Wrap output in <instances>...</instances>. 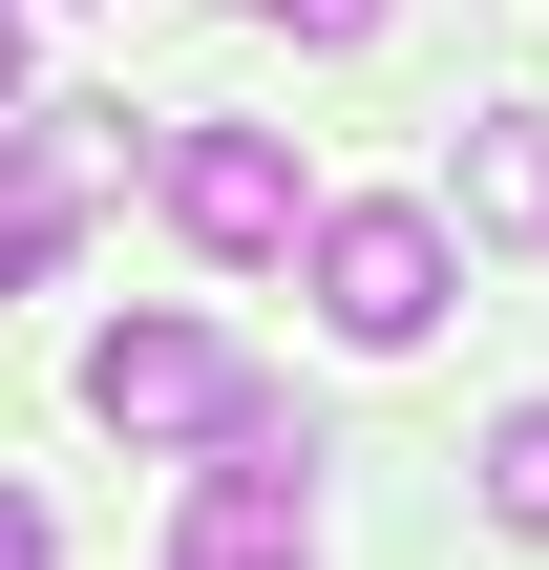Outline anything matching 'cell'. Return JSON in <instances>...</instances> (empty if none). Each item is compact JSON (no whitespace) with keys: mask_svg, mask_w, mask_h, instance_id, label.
<instances>
[{"mask_svg":"<svg viewBox=\"0 0 549 570\" xmlns=\"http://www.w3.org/2000/svg\"><path fill=\"white\" fill-rule=\"evenodd\" d=\"M127 148H148L127 106H42V148H21V190H42V212H85V190H127Z\"/></svg>","mask_w":549,"mask_h":570,"instance_id":"obj_5","label":"cell"},{"mask_svg":"<svg viewBox=\"0 0 549 570\" xmlns=\"http://www.w3.org/2000/svg\"><path fill=\"white\" fill-rule=\"evenodd\" d=\"M465 233H549V106H465Z\"/></svg>","mask_w":549,"mask_h":570,"instance_id":"obj_4","label":"cell"},{"mask_svg":"<svg viewBox=\"0 0 549 570\" xmlns=\"http://www.w3.org/2000/svg\"><path fill=\"white\" fill-rule=\"evenodd\" d=\"M42 254H63V212H42V190H21V169H0V296H21V275H42Z\"/></svg>","mask_w":549,"mask_h":570,"instance_id":"obj_8","label":"cell"},{"mask_svg":"<svg viewBox=\"0 0 549 570\" xmlns=\"http://www.w3.org/2000/svg\"><path fill=\"white\" fill-rule=\"evenodd\" d=\"M169 570H317V529H254V508H212V487H190V529H169Z\"/></svg>","mask_w":549,"mask_h":570,"instance_id":"obj_7","label":"cell"},{"mask_svg":"<svg viewBox=\"0 0 549 570\" xmlns=\"http://www.w3.org/2000/svg\"><path fill=\"white\" fill-rule=\"evenodd\" d=\"M148 190H169V233H190V254H233V275L317 233V190H296V127H212V106H190V127H148Z\"/></svg>","mask_w":549,"mask_h":570,"instance_id":"obj_2","label":"cell"},{"mask_svg":"<svg viewBox=\"0 0 549 570\" xmlns=\"http://www.w3.org/2000/svg\"><path fill=\"white\" fill-rule=\"evenodd\" d=\"M233 402H254V360L212 317H106L85 338V423L106 444H233Z\"/></svg>","mask_w":549,"mask_h":570,"instance_id":"obj_3","label":"cell"},{"mask_svg":"<svg viewBox=\"0 0 549 570\" xmlns=\"http://www.w3.org/2000/svg\"><path fill=\"white\" fill-rule=\"evenodd\" d=\"M275 21H296V42H381V0H275Z\"/></svg>","mask_w":549,"mask_h":570,"instance_id":"obj_9","label":"cell"},{"mask_svg":"<svg viewBox=\"0 0 549 570\" xmlns=\"http://www.w3.org/2000/svg\"><path fill=\"white\" fill-rule=\"evenodd\" d=\"M487 529H529V550H549V402L487 423Z\"/></svg>","mask_w":549,"mask_h":570,"instance_id":"obj_6","label":"cell"},{"mask_svg":"<svg viewBox=\"0 0 549 570\" xmlns=\"http://www.w3.org/2000/svg\"><path fill=\"white\" fill-rule=\"evenodd\" d=\"M0 570H63V529H42V508H21V487H0Z\"/></svg>","mask_w":549,"mask_h":570,"instance_id":"obj_10","label":"cell"},{"mask_svg":"<svg viewBox=\"0 0 549 570\" xmlns=\"http://www.w3.org/2000/svg\"><path fill=\"white\" fill-rule=\"evenodd\" d=\"M0 106H21V0H0Z\"/></svg>","mask_w":549,"mask_h":570,"instance_id":"obj_11","label":"cell"},{"mask_svg":"<svg viewBox=\"0 0 549 570\" xmlns=\"http://www.w3.org/2000/svg\"><path fill=\"white\" fill-rule=\"evenodd\" d=\"M296 275H317V338H360V360H423V338H444V296H465V254H444V212H423V190L317 212V233H296Z\"/></svg>","mask_w":549,"mask_h":570,"instance_id":"obj_1","label":"cell"}]
</instances>
